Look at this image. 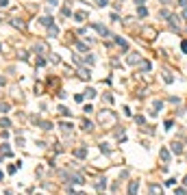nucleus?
I'll use <instances>...</instances> for the list:
<instances>
[{
	"label": "nucleus",
	"instance_id": "obj_18",
	"mask_svg": "<svg viewBox=\"0 0 187 195\" xmlns=\"http://www.w3.org/2000/svg\"><path fill=\"white\" fill-rule=\"evenodd\" d=\"M76 50H87V43H83V41H76Z\"/></svg>",
	"mask_w": 187,
	"mask_h": 195
},
{
	"label": "nucleus",
	"instance_id": "obj_21",
	"mask_svg": "<svg viewBox=\"0 0 187 195\" xmlns=\"http://www.w3.org/2000/svg\"><path fill=\"white\" fill-rule=\"evenodd\" d=\"M96 186H98V189H100V191H102V189H104V178H100V180L96 182Z\"/></svg>",
	"mask_w": 187,
	"mask_h": 195
},
{
	"label": "nucleus",
	"instance_id": "obj_1",
	"mask_svg": "<svg viewBox=\"0 0 187 195\" xmlns=\"http://www.w3.org/2000/svg\"><path fill=\"white\" fill-rule=\"evenodd\" d=\"M137 189H139V180H131V184H128V195H137Z\"/></svg>",
	"mask_w": 187,
	"mask_h": 195
},
{
	"label": "nucleus",
	"instance_id": "obj_20",
	"mask_svg": "<svg viewBox=\"0 0 187 195\" xmlns=\"http://www.w3.org/2000/svg\"><path fill=\"white\" fill-rule=\"evenodd\" d=\"M83 128H85V130H94V124H91V121H85Z\"/></svg>",
	"mask_w": 187,
	"mask_h": 195
},
{
	"label": "nucleus",
	"instance_id": "obj_5",
	"mask_svg": "<svg viewBox=\"0 0 187 195\" xmlns=\"http://www.w3.org/2000/svg\"><path fill=\"white\" fill-rule=\"evenodd\" d=\"M172 152H174V154H181V152H183V143L174 141V143H172Z\"/></svg>",
	"mask_w": 187,
	"mask_h": 195
},
{
	"label": "nucleus",
	"instance_id": "obj_29",
	"mask_svg": "<svg viewBox=\"0 0 187 195\" xmlns=\"http://www.w3.org/2000/svg\"><path fill=\"white\" fill-rule=\"evenodd\" d=\"M178 4L181 7H187V0H178Z\"/></svg>",
	"mask_w": 187,
	"mask_h": 195
},
{
	"label": "nucleus",
	"instance_id": "obj_11",
	"mask_svg": "<svg viewBox=\"0 0 187 195\" xmlns=\"http://www.w3.org/2000/svg\"><path fill=\"white\" fill-rule=\"evenodd\" d=\"M72 182H74V184H83L85 180H83V178H81L79 174H74V176H72Z\"/></svg>",
	"mask_w": 187,
	"mask_h": 195
},
{
	"label": "nucleus",
	"instance_id": "obj_15",
	"mask_svg": "<svg viewBox=\"0 0 187 195\" xmlns=\"http://www.w3.org/2000/svg\"><path fill=\"white\" fill-rule=\"evenodd\" d=\"M48 33H50V35H59V28H57V26H48Z\"/></svg>",
	"mask_w": 187,
	"mask_h": 195
},
{
	"label": "nucleus",
	"instance_id": "obj_7",
	"mask_svg": "<svg viewBox=\"0 0 187 195\" xmlns=\"http://www.w3.org/2000/svg\"><path fill=\"white\" fill-rule=\"evenodd\" d=\"M115 43H118V46H120V48H124V50H126V48H128V43H126V41H124V39H122V37H115Z\"/></svg>",
	"mask_w": 187,
	"mask_h": 195
},
{
	"label": "nucleus",
	"instance_id": "obj_16",
	"mask_svg": "<svg viewBox=\"0 0 187 195\" xmlns=\"http://www.w3.org/2000/svg\"><path fill=\"white\" fill-rule=\"evenodd\" d=\"M161 158L166 160V163H168V160H170V152H168V150H161Z\"/></svg>",
	"mask_w": 187,
	"mask_h": 195
},
{
	"label": "nucleus",
	"instance_id": "obj_19",
	"mask_svg": "<svg viewBox=\"0 0 187 195\" xmlns=\"http://www.w3.org/2000/svg\"><path fill=\"white\" fill-rule=\"evenodd\" d=\"M163 80H166V82H168V85H170V82H172V80H174V78H172V76H170V74H168V72H166V74H163Z\"/></svg>",
	"mask_w": 187,
	"mask_h": 195
},
{
	"label": "nucleus",
	"instance_id": "obj_25",
	"mask_svg": "<svg viewBox=\"0 0 187 195\" xmlns=\"http://www.w3.org/2000/svg\"><path fill=\"white\" fill-rule=\"evenodd\" d=\"M181 50H183V52L187 54V41H183V43H181Z\"/></svg>",
	"mask_w": 187,
	"mask_h": 195
},
{
	"label": "nucleus",
	"instance_id": "obj_2",
	"mask_svg": "<svg viewBox=\"0 0 187 195\" xmlns=\"http://www.w3.org/2000/svg\"><path fill=\"white\" fill-rule=\"evenodd\" d=\"M126 63H128V65H137V63H139V54H137V52H131V57L126 59Z\"/></svg>",
	"mask_w": 187,
	"mask_h": 195
},
{
	"label": "nucleus",
	"instance_id": "obj_30",
	"mask_svg": "<svg viewBox=\"0 0 187 195\" xmlns=\"http://www.w3.org/2000/svg\"><path fill=\"white\" fill-rule=\"evenodd\" d=\"M48 2H50V4H57V2H59V0H48Z\"/></svg>",
	"mask_w": 187,
	"mask_h": 195
},
{
	"label": "nucleus",
	"instance_id": "obj_17",
	"mask_svg": "<svg viewBox=\"0 0 187 195\" xmlns=\"http://www.w3.org/2000/svg\"><path fill=\"white\" fill-rule=\"evenodd\" d=\"M9 111V104L7 102H0V113H7Z\"/></svg>",
	"mask_w": 187,
	"mask_h": 195
},
{
	"label": "nucleus",
	"instance_id": "obj_9",
	"mask_svg": "<svg viewBox=\"0 0 187 195\" xmlns=\"http://www.w3.org/2000/svg\"><path fill=\"white\" fill-rule=\"evenodd\" d=\"M0 152H2L4 156H9V154H11V150H9V143H2V145H0Z\"/></svg>",
	"mask_w": 187,
	"mask_h": 195
},
{
	"label": "nucleus",
	"instance_id": "obj_33",
	"mask_svg": "<svg viewBox=\"0 0 187 195\" xmlns=\"http://www.w3.org/2000/svg\"><path fill=\"white\" fill-rule=\"evenodd\" d=\"M0 180H2V171H0Z\"/></svg>",
	"mask_w": 187,
	"mask_h": 195
},
{
	"label": "nucleus",
	"instance_id": "obj_14",
	"mask_svg": "<svg viewBox=\"0 0 187 195\" xmlns=\"http://www.w3.org/2000/svg\"><path fill=\"white\" fill-rule=\"evenodd\" d=\"M11 24H13L15 28H24V22H22V20H13V22H11Z\"/></svg>",
	"mask_w": 187,
	"mask_h": 195
},
{
	"label": "nucleus",
	"instance_id": "obj_4",
	"mask_svg": "<svg viewBox=\"0 0 187 195\" xmlns=\"http://www.w3.org/2000/svg\"><path fill=\"white\" fill-rule=\"evenodd\" d=\"M115 121V115L113 113H100V121Z\"/></svg>",
	"mask_w": 187,
	"mask_h": 195
},
{
	"label": "nucleus",
	"instance_id": "obj_8",
	"mask_svg": "<svg viewBox=\"0 0 187 195\" xmlns=\"http://www.w3.org/2000/svg\"><path fill=\"white\" fill-rule=\"evenodd\" d=\"M137 15H141V18H146V15H148V9H146V7H141V4H139V7H137Z\"/></svg>",
	"mask_w": 187,
	"mask_h": 195
},
{
	"label": "nucleus",
	"instance_id": "obj_10",
	"mask_svg": "<svg viewBox=\"0 0 187 195\" xmlns=\"http://www.w3.org/2000/svg\"><path fill=\"white\" fill-rule=\"evenodd\" d=\"M9 126H11V121L7 117H0V128H9Z\"/></svg>",
	"mask_w": 187,
	"mask_h": 195
},
{
	"label": "nucleus",
	"instance_id": "obj_6",
	"mask_svg": "<svg viewBox=\"0 0 187 195\" xmlns=\"http://www.w3.org/2000/svg\"><path fill=\"white\" fill-rule=\"evenodd\" d=\"M150 193H152V195H163L161 186H157V184H150Z\"/></svg>",
	"mask_w": 187,
	"mask_h": 195
},
{
	"label": "nucleus",
	"instance_id": "obj_35",
	"mask_svg": "<svg viewBox=\"0 0 187 195\" xmlns=\"http://www.w3.org/2000/svg\"><path fill=\"white\" fill-rule=\"evenodd\" d=\"M79 195H85V193H79Z\"/></svg>",
	"mask_w": 187,
	"mask_h": 195
},
{
	"label": "nucleus",
	"instance_id": "obj_31",
	"mask_svg": "<svg viewBox=\"0 0 187 195\" xmlns=\"http://www.w3.org/2000/svg\"><path fill=\"white\" fill-rule=\"evenodd\" d=\"M141 2H146V0H137V4H141Z\"/></svg>",
	"mask_w": 187,
	"mask_h": 195
},
{
	"label": "nucleus",
	"instance_id": "obj_28",
	"mask_svg": "<svg viewBox=\"0 0 187 195\" xmlns=\"http://www.w3.org/2000/svg\"><path fill=\"white\" fill-rule=\"evenodd\" d=\"M176 195H187V193L183 191V189H176Z\"/></svg>",
	"mask_w": 187,
	"mask_h": 195
},
{
	"label": "nucleus",
	"instance_id": "obj_12",
	"mask_svg": "<svg viewBox=\"0 0 187 195\" xmlns=\"http://www.w3.org/2000/svg\"><path fill=\"white\" fill-rule=\"evenodd\" d=\"M85 18H87V15L83 13V11H79V13H74V20H76V22H83Z\"/></svg>",
	"mask_w": 187,
	"mask_h": 195
},
{
	"label": "nucleus",
	"instance_id": "obj_3",
	"mask_svg": "<svg viewBox=\"0 0 187 195\" xmlns=\"http://www.w3.org/2000/svg\"><path fill=\"white\" fill-rule=\"evenodd\" d=\"M91 26H94V28H96L98 33H100V35H104V37H111V33H109L107 28H104L102 24H91Z\"/></svg>",
	"mask_w": 187,
	"mask_h": 195
},
{
	"label": "nucleus",
	"instance_id": "obj_26",
	"mask_svg": "<svg viewBox=\"0 0 187 195\" xmlns=\"http://www.w3.org/2000/svg\"><path fill=\"white\" fill-rule=\"evenodd\" d=\"M96 4H98V7H104V4H107V0H96Z\"/></svg>",
	"mask_w": 187,
	"mask_h": 195
},
{
	"label": "nucleus",
	"instance_id": "obj_27",
	"mask_svg": "<svg viewBox=\"0 0 187 195\" xmlns=\"http://www.w3.org/2000/svg\"><path fill=\"white\" fill-rule=\"evenodd\" d=\"M9 4V0H0V7H7Z\"/></svg>",
	"mask_w": 187,
	"mask_h": 195
},
{
	"label": "nucleus",
	"instance_id": "obj_34",
	"mask_svg": "<svg viewBox=\"0 0 187 195\" xmlns=\"http://www.w3.org/2000/svg\"><path fill=\"white\" fill-rule=\"evenodd\" d=\"M185 184H187V178H185Z\"/></svg>",
	"mask_w": 187,
	"mask_h": 195
},
{
	"label": "nucleus",
	"instance_id": "obj_22",
	"mask_svg": "<svg viewBox=\"0 0 187 195\" xmlns=\"http://www.w3.org/2000/svg\"><path fill=\"white\" fill-rule=\"evenodd\" d=\"M85 93H87V96H89V98H96V89H87Z\"/></svg>",
	"mask_w": 187,
	"mask_h": 195
},
{
	"label": "nucleus",
	"instance_id": "obj_13",
	"mask_svg": "<svg viewBox=\"0 0 187 195\" xmlns=\"http://www.w3.org/2000/svg\"><path fill=\"white\" fill-rule=\"evenodd\" d=\"M83 63H85V65H94V57H91V54H87V57H83Z\"/></svg>",
	"mask_w": 187,
	"mask_h": 195
},
{
	"label": "nucleus",
	"instance_id": "obj_23",
	"mask_svg": "<svg viewBox=\"0 0 187 195\" xmlns=\"http://www.w3.org/2000/svg\"><path fill=\"white\" fill-rule=\"evenodd\" d=\"M76 156H81V158H83V156H85V147H79V150H76Z\"/></svg>",
	"mask_w": 187,
	"mask_h": 195
},
{
	"label": "nucleus",
	"instance_id": "obj_24",
	"mask_svg": "<svg viewBox=\"0 0 187 195\" xmlns=\"http://www.w3.org/2000/svg\"><path fill=\"white\" fill-rule=\"evenodd\" d=\"M59 113H61V115H70V111L65 108V106H59Z\"/></svg>",
	"mask_w": 187,
	"mask_h": 195
},
{
	"label": "nucleus",
	"instance_id": "obj_32",
	"mask_svg": "<svg viewBox=\"0 0 187 195\" xmlns=\"http://www.w3.org/2000/svg\"><path fill=\"white\" fill-rule=\"evenodd\" d=\"M161 2H163V4H168V2H170V0H161Z\"/></svg>",
	"mask_w": 187,
	"mask_h": 195
}]
</instances>
